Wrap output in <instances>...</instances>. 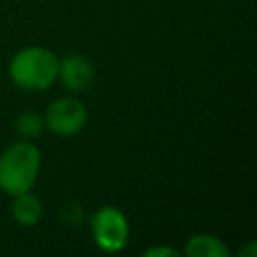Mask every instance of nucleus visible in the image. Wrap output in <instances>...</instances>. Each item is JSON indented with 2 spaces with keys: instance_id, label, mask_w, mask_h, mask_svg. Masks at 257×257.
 <instances>
[{
  "instance_id": "8",
  "label": "nucleus",
  "mask_w": 257,
  "mask_h": 257,
  "mask_svg": "<svg viewBox=\"0 0 257 257\" xmlns=\"http://www.w3.org/2000/svg\"><path fill=\"white\" fill-rule=\"evenodd\" d=\"M14 131H16L22 139L32 141V139L40 137L42 131H46V126H44V116H42L40 112H36V110H24V112H20V114L16 116V120H14Z\"/></svg>"
},
{
  "instance_id": "9",
  "label": "nucleus",
  "mask_w": 257,
  "mask_h": 257,
  "mask_svg": "<svg viewBox=\"0 0 257 257\" xmlns=\"http://www.w3.org/2000/svg\"><path fill=\"white\" fill-rule=\"evenodd\" d=\"M143 255H147V257H171V255H177V249H173V247H161V245H155V247L147 249Z\"/></svg>"
},
{
  "instance_id": "4",
  "label": "nucleus",
  "mask_w": 257,
  "mask_h": 257,
  "mask_svg": "<svg viewBox=\"0 0 257 257\" xmlns=\"http://www.w3.org/2000/svg\"><path fill=\"white\" fill-rule=\"evenodd\" d=\"M44 126L58 137H74L78 135L88 120V110L80 98L60 96L54 98L44 110Z\"/></svg>"
},
{
  "instance_id": "2",
  "label": "nucleus",
  "mask_w": 257,
  "mask_h": 257,
  "mask_svg": "<svg viewBox=\"0 0 257 257\" xmlns=\"http://www.w3.org/2000/svg\"><path fill=\"white\" fill-rule=\"evenodd\" d=\"M58 56L44 46H24L8 62V76L20 90L40 92L56 82Z\"/></svg>"
},
{
  "instance_id": "7",
  "label": "nucleus",
  "mask_w": 257,
  "mask_h": 257,
  "mask_svg": "<svg viewBox=\"0 0 257 257\" xmlns=\"http://www.w3.org/2000/svg\"><path fill=\"white\" fill-rule=\"evenodd\" d=\"M183 253L187 257H229V247L217 235L197 233L187 239Z\"/></svg>"
},
{
  "instance_id": "10",
  "label": "nucleus",
  "mask_w": 257,
  "mask_h": 257,
  "mask_svg": "<svg viewBox=\"0 0 257 257\" xmlns=\"http://www.w3.org/2000/svg\"><path fill=\"white\" fill-rule=\"evenodd\" d=\"M239 255H241V257H255V255H257V245H255V241H249L245 247H241V249H239Z\"/></svg>"
},
{
  "instance_id": "1",
  "label": "nucleus",
  "mask_w": 257,
  "mask_h": 257,
  "mask_svg": "<svg viewBox=\"0 0 257 257\" xmlns=\"http://www.w3.org/2000/svg\"><path fill=\"white\" fill-rule=\"evenodd\" d=\"M42 165V153L32 141H16L0 155V189L14 197L32 191Z\"/></svg>"
},
{
  "instance_id": "6",
  "label": "nucleus",
  "mask_w": 257,
  "mask_h": 257,
  "mask_svg": "<svg viewBox=\"0 0 257 257\" xmlns=\"http://www.w3.org/2000/svg\"><path fill=\"white\" fill-rule=\"evenodd\" d=\"M10 215L20 227H34L42 221L44 205L34 193L26 191V193H20V195L12 197Z\"/></svg>"
},
{
  "instance_id": "5",
  "label": "nucleus",
  "mask_w": 257,
  "mask_h": 257,
  "mask_svg": "<svg viewBox=\"0 0 257 257\" xmlns=\"http://www.w3.org/2000/svg\"><path fill=\"white\" fill-rule=\"evenodd\" d=\"M56 80L70 92H82L94 80V64L84 54H66L58 58Z\"/></svg>"
},
{
  "instance_id": "3",
  "label": "nucleus",
  "mask_w": 257,
  "mask_h": 257,
  "mask_svg": "<svg viewBox=\"0 0 257 257\" xmlns=\"http://www.w3.org/2000/svg\"><path fill=\"white\" fill-rule=\"evenodd\" d=\"M90 233L94 245L102 253H120L131 235L126 215L114 205H102L90 217Z\"/></svg>"
}]
</instances>
